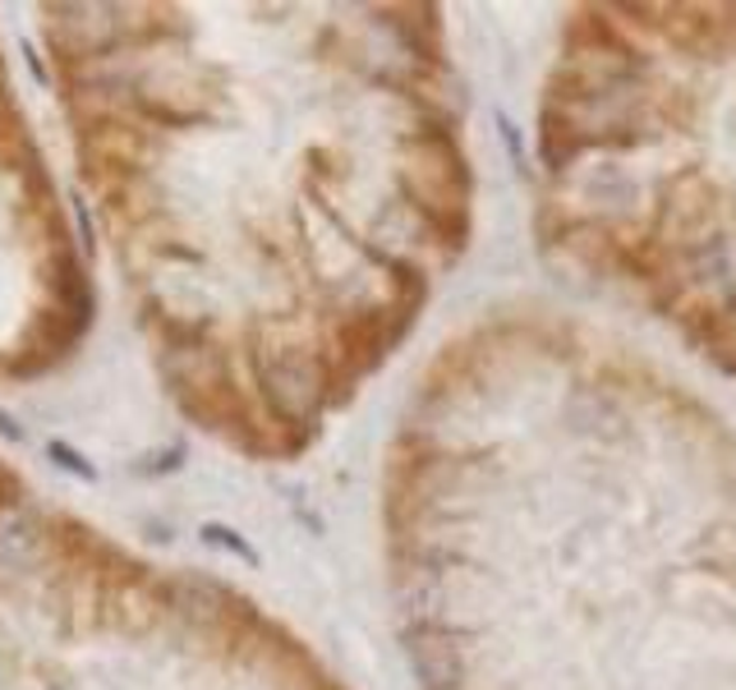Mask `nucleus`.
Returning <instances> with one entry per match:
<instances>
[{"label": "nucleus", "instance_id": "nucleus-1", "mask_svg": "<svg viewBox=\"0 0 736 690\" xmlns=\"http://www.w3.org/2000/svg\"><path fill=\"white\" fill-rule=\"evenodd\" d=\"M391 506L428 690H736V442L613 345H447Z\"/></svg>", "mask_w": 736, "mask_h": 690}]
</instances>
